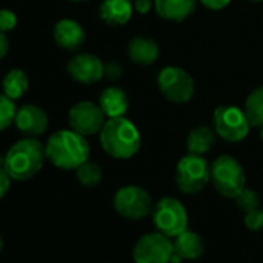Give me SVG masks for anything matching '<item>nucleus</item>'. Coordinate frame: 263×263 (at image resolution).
Here are the masks:
<instances>
[{"mask_svg":"<svg viewBox=\"0 0 263 263\" xmlns=\"http://www.w3.org/2000/svg\"><path fill=\"white\" fill-rule=\"evenodd\" d=\"M99 143L108 157L130 160L141 149V134L138 127L125 116L108 118L99 132Z\"/></svg>","mask_w":263,"mask_h":263,"instance_id":"f257e3e1","label":"nucleus"},{"mask_svg":"<svg viewBox=\"0 0 263 263\" xmlns=\"http://www.w3.org/2000/svg\"><path fill=\"white\" fill-rule=\"evenodd\" d=\"M47 160L58 169L76 171L90 157V146L84 135L67 128L58 130L45 144Z\"/></svg>","mask_w":263,"mask_h":263,"instance_id":"f03ea898","label":"nucleus"},{"mask_svg":"<svg viewBox=\"0 0 263 263\" xmlns=\"http://www.w3.org/2000/svg\"><path fill=\"white\" fill-rule=\"evenodd\" d=\"M45 160V146L37 138L25 137L8 149L2 166L13 180L27 181L41 172Z\"/></svg>","mask_w":263,"mask_h":263,"instance_id":"7ed1b4c3","label":"nucleus"},{"mask_svg":"<svg viewBox=\"0 0 263 263\" xmlns=\"http://www.w3.org/2000/svg\"><path fill=\"white\" fill-rule=\"evenodd\" d=\"M211 183L221 197L235 200L246 187V175L238 160L220 155L211 164Z\"/></svg>","mask_w":263,"mask_h":263,"instance_id":"20e7f679","label":"nucleus"},{"mask_svg":"<svg viewBox=\"0 0 263 263\" xmlns=\"http://www.w3.org/2000/svg\"><path fill=\"white\" fill-rule=\"evenodd\" d=\"M211 181V164L203 155L187 154L175 167V183L183 194L195 195Z\"/></svg>","mask_w":263,"mask_h":263,"instance_id":"39448f33","label":"nucleus"},{"mask_svg":"<svg viewBox=\"0 0 263 263\" xmlns=\"http://www.w3.org/2000/svg\"><path fill=\"white\" fill-rule=\"evenodd\" d=\"M113 208L122 218L137 221L152 214L154 201L144 187L128 184L116 191L113 197Z\"/></svg>","mask_w":263,"mask_h":263,"instance_id":"423d86ee","label":"nucleus"},{"mask_svg":"<svg viewBox=\"0 0 263 263\" xmlns=\"http://www.w3.org/2000/svg\"><path fill=\"white\" fill-rule=\"evenodd\" d=\"M152 220L157 231L171 238H175L178 234L186 231L189 224V215L184 204L174 197H163L157 204H154Z\"/></svg>","mask_w":263,"mask_h":263,"instance_id":"0eeeda50","label":"nucleus"},{"mask_svg":"<svg viewBox=\"0 0 263 263\" xmlns=\"http://www.w3.org/2000/svg\"><path fill=\"white\" fill-rule=\"evenodd\" d=\"M160 93L172 104H186L195 93L194 78L180 67H164L157 78Z\"/></svg>","mask_w":263,"mask_h":263,"instance_id":"6e6552de","label":"nucleus"},{"mask_svg":"<svg viewBox=\"0 0 263 263\" xmlns=\"http://www.w3.org/2000/svg\"><path fill=\"white\" fill-rule=\"evenodd\" d=\"M174 254V240L160 231L141 235L132 249L135 263H171Z\"/></svg>","mask_w":263,"mask_h":263,"instance_id":"1a4fd4ad","label":"nucleus"},{"mask_svg":"<svg viewBox=\"0 0 263 263\" xmlns=\"http://www.w3.org/2000/svg\"><path fill=\"white\" fill-rule=\"evenodd\" d=\"M251 124L243 108L235 105H218L214 110V130L228 143H240L249 134Z\"/></svg>","mask_w":263,"mask_h":263,"instance_id":"9d476101","label":"nucleus"},{"mask_svg":"<svg viewBox=\"0 0 263 263\" xmlns=\"http://www.w3.org/2000/svg\"><path fill=\"white\" fill-rule=\"evenodd\" d=\"M107 121L105 113L99 104L91 101H81L68 110V125L71 130L84 137L99 135Z\"/></svg>","mask_w":263,"mask_h":263,"instance_id":"9b49d317","label":"nucleus"},{"mask_svg":"<svg viewBox=\"0 0 263 263\" xmlns=\"http://www.w3.org/2000/svg\"><path fill=\"white\" fill-rule=\"evenodd\" d=\"M67 71L76 82L91 85L104 78V62L91 53H78L68 61Z\"/></svg>","mask_w":263,"mask_h":263,"instance_id":"f8f14e48","label":"nucleus"},{"mask_svg":"<svg viewBox=\"0 0 263 263\" xmlns=\"http://www.w3.org/2000/svg\"><path fill=\"white\" fill-rule=\"evenodd\" d=\"M14 125L24 137L37 138L44 135L48 128V115L39 105L25 104L17 108Z\"/></svg>","mask_w":263,"mask_h":263,"instance_id":"ddd939ff","label":"nucleus"},{"mask_svg":"<svg viewBox=\"0 0 263 263\" xmlns=\"http://www.w3.org/2000/svg\"><path fill=\"white\" fill-rule=\"evenodd\" d=\"M174 257L171 263L183 260H198L204 254V240L200 234L186 229L174 238Z\"/></svg>","mask_w":263,"mask_h":263,"instance_id":"4468645a","label":"nucleus"},{"mask_svg":"<svg viewBox=\"0 0 263 263\" xmlns=\"http://www.w3.org/2000/svg\"><path fill=\"white\" fill-rule=\"evenodd\" d=\"M53 39L61 48L78 51L85 42V31L79 22L73 19H61L53 28Z\"/></svg>","mask_w":263,"mask_h":263,"instance_id":"2eb2a0df","label":"nucleus"},{"mask_svg":"<svg viewBox=\"0 0 263 263\" xmlns=\"http://www.w3.org/2000/svg\"><path fill=\"white\" fill-rule=\"evenodd\" d=\"M127 54L134 64L141 67H149L158 61L160 47L152 37L135 36L127 44Z\"/></svg>","mask_w":263,"mask_h":263,"instance_id":"dca6fc26","label":"nucleus"},{"mask_svg":"<svg viewBox=\"0 0 263 263\" xmlns=\"http://www.w3.org/2000/svg\"><path fill=\"white\" fill-rule=\"evenodd\" d=\"M198 0H154L157 14L169 22H183L197 10Z\"/></svg>","mask_w":263,"mask_h":263,"instance_id":"f3484780","label":"nucleus"},{"mask_svg":"<svg viewBox=\"0 0 263 263\" xmlns=\"http://www.w3.org/2000/svg\"><path fill=\"white\" fill-rule=\"evenodd\" d=\"M134 11L132 0H102L99 17L110 27H121L132 19Z\"/></svg>","mask_w":263,"mask_h":263,"instance_id":"a211bd4d","label":"nucleus"},{"mask_svg":"<svg viewBox=\"0 0 263 263\" xmlns=\"http://www.w3.org/2000/svg\"><path fill=\"white\" fill-rule=\"evenodd\" d=\"M105 113L107 119L108 118H121L125 115L128 110V98L124 90L119 87H107L102 90L99 95V102H98Z\"/></svg>","mask_w":263,"mask_h":263,"instance_id":"6ab92c4d","label":"nucleus"},{"mask_svg":"<svg viewBox=\"0 0 263 263\" xmlns=\"http://www.w3.org/2000/svg\"><path fill=\"white\" fill-rule=\"evenodd\" d=\"M215 130H212L209 125H197L194 127L186 140V147L189 154L195 155H204L211 151V147L215 144Z\"/></svg>","mask_w":263,"mask_h":263,"instance_id":"aec40b11","label":"nucleus"},{"mask_svg":"<svg viewBox=\"0 0 263 263\" xmlns=\"http://www.w3.org/2000/svg\"><path fill=\"white\" fill-rule=\"evenodd\" d=\"M30 87V79L27 73L21 68L10 70L2 79V93L11 98L13 101H19L25 96Z\"/></svg>","mask_w":263,"mask_h":263,"instance_id":"412c9836","label":"nucleus"},{"mask_svg":"<svg viewBox=\"0 0 263 263\" xmlns=\"http://www.w3.org/2000/svg\"><path fill=\"white\" fill-rule=\"evenodd\" d=\"M243 110L246 113V118L251 127H255V128L263 127V85L254 88L248 95Z\"/></svg>","mask_w":263,"mask_h":263,"instance_id":"4be33fe9","label":"nucleus"},{"mask_svg":"<svg viewBox=\"0 0 263 263\" xmlns=\"http://www.w3.org/2000/svg\"><path fill=\"white\" fill-rule=\"evenodd\" d=\"M76 178L78 181L85 187H95L102 180V167L98 163L85 161L76 169Z\"/></svg>","mask_w":263,"mask_h":263,"instance_id":"5701e85b","label":"nucleus"},{"mask_svg":"<svg viewBox=\"0 0 263 263\" xmlns=\"http://www.w3.org/2000/svg\"><path fill=\"white\" fill-rule=\"evenodd\" d=\"M17 115V105L16 101L8 98L7 95H0V132L7 130L10 125L14 124Z\"/></svg>","mask_w":263,"mask_h":263,"instance_id":"b1692460","label":"nucleus"},{"mask_svg":"<svg viewBox=\"0 0 263 263\" xmlns=\"http://www.w3.org/2000/svg\"><path fill=\"white\" fill-rule=\"evenodd\" d=\"M235 201H237V206H238L243 212L254 211V209H257L258 204H260V198H258L257 192L252 191V189H248V187H245V189L241 191V194L235 198Z\"/></svg>","mask_w":263,"mask_h":263,"instance_id":"393cba45","label":"nucleus"},{"mask_svg":"<svg viewBox=\"0 0 263 263\" xmlns=\"http://www.w3.org/2000/svg\"><path fill=\"white\" fill-rule=\"evenodd\" d=\"M245 226L249 229V231H261L263 229V209L257 208L254 211H249V212H245Z\"/></svg>","mask_w":263,"mask_h":263,"instance_id":"a878e982","label":"nucleus"},{"mask_svg":"<svg viewBox=\"0 0 263 263\" xmlns=\"http://www.w3.org/2000/svg\"><path fill=\"white\" fill-rule=\"evenodd\" d=\"M17 27V16L11 10H0V31L10 33Z\"/></svg>","mask_w":263,"mask_h":263,"instance_id":"bb28decb","label":"nucleus"},{"mask_svg":"<svg viewBox=\"0 0 263 263\" xmlns=\"http://www.w3.org/2000/svg\"><path fill=\"white\" fill-rule=\"evenodd\" d=\"M124 68L121 65V62L118 61H110L107 64H104V76L110 81H116L122 76Z\"/></svg>","mask_w":263,"mask_h":263,"instance_id":"cd10ccee","label":"nucleus"},{"mask_svg":"<svg viewBox=\"0 0 263 263\" xmlns=\"http://www.w3.org/2000/svg\"><path fill=\"white\" fill-rule=\"evenodd\" d=\"M11 177H10V174L5 171V167L4 166H0V200H2L7 194H8V191H10V187H11Z\"/></svg>","mask_w":263,"mask_h":263,"instance_id":"c85d7f7f","label":"nucleus"},{"mask_svg":"<svg viewBox=\"0 0 263 263\" xmlns=\"http://www.w3.org/2000/svg\"><path fill=\"white\" fill-rule=\"evenodd\" d=\"M198 2L206 7L208 10H212V11H220L223 8H226L232 0H198Z\"/></svg>","mask_w":263,"mask_h":263,"instance_id":"c756f323","label":"nucleus"},{"mask_svg":"<svg viewBox=\"0 0 263 263\" xmlns=\"http://www.w3.org/2000/svg\"><path fill=\"white\" fill-rule=\"evenodd\" d=\"M154 7V0H134V10L138 14H147Z\"/></svg>","mask_w":263,"mask_h":263,"instance_id":"7c9ffc66","label":"nucleus"},{"mask_svg":"<svg viewBox=\"0 0 263 263\" xmlns=\"http://www.w3.org/2000/svg\"><path fill=\"white\" fill-rule=\"evenodd\" d=\"M8 50H10V41L7 37V33L0 31V61L8 54Z\"/></svg>","mask_w":263,"mask_h":263,"instance_id":"2f4dec72","label":"nucleus"},{"mask_svg":"<svg viewBox=\"0 0 263 263\" xmlns=\"http://www.w3.org/2000/svg\"><path fill=\"white\" fill-rule=\"evenodd\" d=\"M2 249H4V238L0 235V252H2Z\"/></svg>","mask_w":263,"mask_h":263,"instance_id":"473e14b6","label":"nucleus"},{"mask_svg":"<svg viewBox=\"0 0 263 263\" xmlns=\"http://www.w3.org/2000/svg\"><path fill=\"white\" fill-rule=\"evenodd\" d=\"M249 2H252V4H260V2H263V0H249Z\"/></svg>","mask_w":263,"mask_h":263,"instance_id":"72a5a7b5","label":"nucleus"},{"mask_svg":"<svg viewBox=\"0 0 263 263\" xmlns=\"http://www.w3.org/2000/svg\"><path fill=\"white\" fill-rule=\"evenodd\" d=\"M260 138H261V141H263V127L260 128Z\"/></svg>","mask_w":263,"mask_h":263,"instance_id":"f704fd0d","label":"nucleus"},{"mask_svg":"<svg viewBox=\"0 0 263 263\" xmlns=\"http://www.w3.org/2000/svg\"><path fill=\"white\" fill-rule=\"evenodd\" d=\"M70 2H85V0H70Z\"/></svg>","mask_w":263,"mask_h":263,"instance_id":"c9c22d12","label":"nucleus"},{"mask_svg":"<svg viewBox=\"0 0 263 263\" xmlns=\"http://www.w3.org/2000/svg\"><path fill=\"white\" fill-rule=\"evenodd\" d=\"M132 2H134V0H132Z\"/></svg>","mask_w":263,"mask_h":263,"instance_id":"e433bc0d","label":"nucleus"},{"mask_svg":"<svg viewBox=\"0 0 263 263\" xmlns=\"http://www.w3.org/2000/svg\"><path fill=\"white\" fill-rule=\"evenodd\" d=\"M261 209H263V208H261Z\"/></svg>","mask_w":263,"mask_h":263,"instance_id":"4c0bfd02","label":"nucleus"}]
</instances>
